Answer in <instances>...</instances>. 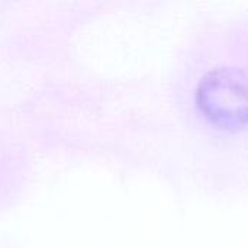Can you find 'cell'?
<instances>
[{
    "instance_id": "obj_1",
    "label": "cell",
    "mask_w": 248,
    "mask_h": 248,
    "mask_svg": "<svg viewBox=\"0 0 248 248\" xmlns=\"http://www.w3.org/2000/svg\"><path fill=\"white\" fill-rule=\"evenodd\" d=\"M198 105L224 128L243 126L248 122V77L235 68L211 71L198 87Z\"/></svg>"
}]
</instances>
